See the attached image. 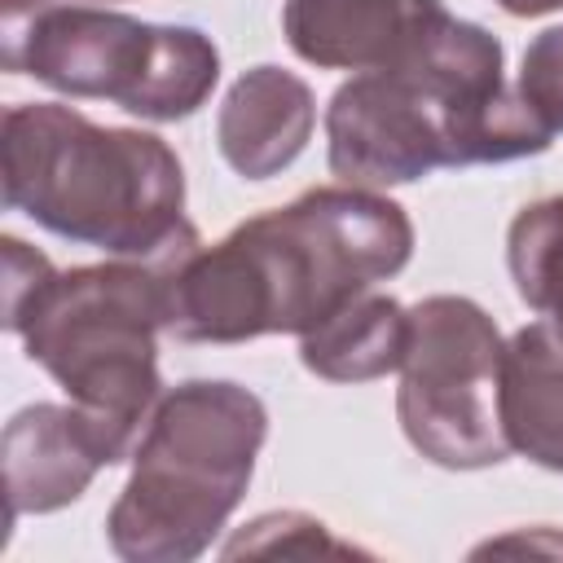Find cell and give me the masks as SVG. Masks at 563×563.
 Masks as SVG:
<instances>
[{"label": "cell", "instance_id": "6da1fadb", "mask_svg": "<svg viewBox=\"0 0 563 563\" xmlns=\"http://www.w3.org/2000/svg\"><path fill=\"white\" fill-rule=\"evenodd\" d=\"M413 255V224L378 189L325 185L238 224L202 246L189 229L167 255V330L185 343H246L260 334H308L396 277Z\"/></svg>", "mask_w": 563, "mask_h": 563}, {"label": "cell", "instance_id": "7a4b0ae2", "mask_svg": "<svg viewBox=\"0 0 563 563\" xmlns=\"http://www.w3.org/2000/svg\"><path fill=\"white\" fill-rule=\"evenodd\" d=\"M0 255L4 325L132 457L163 396L158 330H167V299L158 260L119 255L62 273L22 238H4Z\"/></svg>", "mask_w": 563, "mask_h": 563}, {"label": "cell", "instance_id": "3957f363", "mask_svg": "<svg viewBox=\"0 0 563 563\" xmlns=\"http://www.w3.org/2000/svg\"><path fill=\"white\" fill-rule=\"evenodd\" d=\"M0 185L9 211L123 260H158L194 229L185 172L163 136L101 128L62 101L4 114Z\"/></svg>", "mask_w": 563, "mask_h": 563}, {"label": "cell", "instance_id": "277c9868", "mask_svg": "<svg viewBox=\"0 0 563 563\" xmlns=\"http://www.w3.org/2000/svg\"><path fill=\"white\" fill-rule=\"evenodd\" d=\"M268 413L229 378H189L158 396L106 541L128 563H189L229 523L255 475Z\"/></svg>", "mask_w": 563, "mask_h": 563}, {"label": "cell", "instance_id": "5b68a950", "mask_svg": "<svg viewBox=\"0 0 563 563\" xmlns=\"http://www.w3.org/2000/svg\"><path fill=\"white\" fill-rule=\"evenodd\" d=\"M554 132L515 88L466 92L422 70H361L325 106V158L339 185L387 189L435 167L510 163L550 150Z\"/></svg>", "mask_w": 563, "mask_h": 563}, {"label": "cell", "instance_id": "8992f818", "mask_svg": "<svg viewBox=\"0 0 563 563\" xmlns=\"http://www.w3.org/2000/svg\"><path fill=\"white\" fill-rule=\"evenodd\" d=\"M0 62L154 123L189 119L220 79V53L198 26H154L79 0H0Z\"/></svg>", "mask_w": 563, "mask_h": 563}, {"label": "cell", "instance_id": "52a82bcc", "mask_svg": "<svg viewBox=\"0 0 563 563\" xmlns=\"http://www.w3.org/2000/svg\"><path fill=\"white\" fill-rule=\"evenodd\" d=\"M501 352L506 343L475 299L431 295L409 308L396 413L427 462L449 471L506 462L510 444L497 409Z\"/></svg>", "mask_w": 563, "mask_h": 563}, {"label": "cell", "instance_id": "ba28073f", "mask_svg": "<svg viewBox=\"0 0 563 563\" xmlns=\"http://www.w3.org/2000/svg\"><path fill=\"white\" fill-rule=\"evenodd\" d=\"M282 31L321 70H427L462 18L440 0H286Z\"/></svg>", "mask_w": 563, "mask_h": 563}, {"label": "cell", "instance_id": "9c48e42d", "mask_svg": "<svg viewBox=\"0 0 563 563\" xmlns=\"http://www.w3.org/2000/svg\"><path fill=\"white\" fill-rule=\"evenodd\" d=\"M128 462L106 427L70 405H26L4 427V488L9 523L22 515H48L84 497L101 466Z\"/></svg>", "mask_w": 563, "mask_h": 563}, {"label": "cell", "instance_id": "30bf717a", "mask_svg": "<svg viewBox=\"0 0 563 563\" xmlns=\"http://www.w3.org/2000/svg\"><path fill=\"white\" fill-rule=\"evenodd\" d=\"M312 123V88L282 66H255L224 92V106L216 114V141L238 176L268 180L303 154Z\"/></svg>", "mask_w": 563, "mask_h": 563}, {"label": "cell", "instance_id": "8fae6325", "mask_svg": "<svg viewBox=\"0 0 563 563\" xmlns=\"http://www.w3.org/2000/svg\"><path fill=\"white\" fill-rule=\"evenodd\" d=\"M497 409L515 453L545 471H563V339L545 317L506 339Z\"/></svg>", "mask_w": 563, "mask_h": 563}, {"label": "cell", "instance_id": "7c38bea8", "mask_svg": "<svg viewBox=\"0 0 563 563\" xmlns=\"http://www.w3.org/2000/svg\"><path fill=\"white\" fill-rule=\"evenodd\" d=\"M409 343V308L391 295H356L317 330L299 334V361L330 383H365L400 369Z\"/></svg>", "mask_w": 563, "mask_h": 563}, {"label": "cell", "instance_id": "4fadbf2b", "mask_svg": "<svg viewBox=\"0 0 563 563\" xmlns=\"http://www.w3.org/2000/svg\"><path fill=\"white\" fill-rule=\"evenodd\" d=\"M506 264L519 299L563 339V194L523 207L506 238Z\"/></svg>", "mask_w": 563, "mask_h": 563}, {"label": "cell", "instance_id": "5bb4252c", "mask_svg": "<svg viewBox=\"0 0 563 563\" xmlns=\"http://www.w3.org/2000/svg\"><path fill=\"white\" fill-rule=\"evenodd\" d=\"M238 554H356V545L334 541L325 523L312 515L282 510V515H260L224 545V559Z\"/></svg>", "mask_w": 563, "mask_h": 563}, {"label": "cell", "instance_id": "9a60e30c", "mask_svg": "<svg viewBox=\"0 0 563 563\" xmlns=\"http://www.w3.org/2000/svg\"><path fill=\"white\" fill-rule=\"evenodd\" d=\"M515 92L550 132H563V26H545L528 44Z\"/></svg>", "mask_w": 563, "mask_h": 563}, {"label": "cell", "instance_id": "2e32d148", "mask_svg": "<svg viewBox=\"0 0 563 563\" xmlns=\"http://www.w3.org/2000/svg\"><path fill=\"white\" fill-rule=\"evenodd\" d=\"M506 13H515V18H541V13H554V9H563V0H497Z\"/></svg>", "mask_w": 563, "mask_h": 563}]
</instances>
